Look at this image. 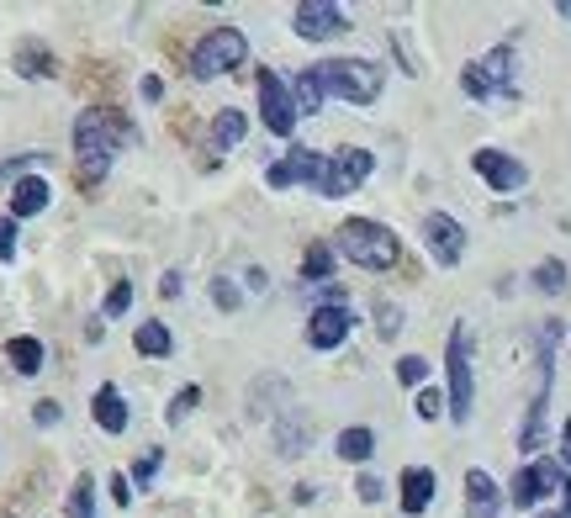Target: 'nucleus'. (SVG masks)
I'll return each mask as SVG.
<instances>
[{
  "label": "nucleus",
  "mask_w": 571,
  "mask_h": 518,
  "mask_svg": "<svg viewBox=\"0 0 571 518\" xmlns=\"http://www.w3.org/2000/svg\"><path fill=\"white\" fill-rule=\"evenodd\" d=\"M96 423H101L106 434H122L127 429V402H122L117 386H101V392H96Z\"/></svg>",
  "instance_id": "2eb2a0df"
},
{
  "label": "nucleus",
  "mask_w": 571,
  "mask_h": 518,
  "mask_svg": "<svg viewBox=\"0 0 571 518\" xmlns=\"http://www.w3.org/2000/svg\"><path fill=\"white\" fill-rule=\"evenodd\" d=\"M16 69H22V74H38V80L59 74V64H53V53H48L43 43H22V48H16Z\"/></svg>",
  "instance_id": "412c9836"
},
{
  "label": "nucleus",
  "mask_w": 571,
  "mask_h": 518,
  "mask_svg": "<svg viewBox=\"0 0 571 518\" xmlns=\"http://www.w3.org/2000/svg\"><path fill=\"white\" fill-rule=\"evenodd\" d=\"M482 69H487V80L497 85V96L508 101V96H513V85H508V74H513V48H508V43H503V48H492L487 59H482Z\"/></svg>",
  "instance_id": "aec40b11"
},
{
  "label": "nucleus",
  "mask_w": 571,
  "mask_h": 518,
  "mask_svg": "<svg viewBox=\"0 0 571 518\" xmlns=\"http://www.w3.org/2000/svg\"><path fill=\"white\" fill-rule=\"evenodd\" d=\"M127 307H133V286H127V281H117L112 291H106V307H101V312H106V318H122Z\"/></svg>",
  "instance_id": "cd10ccee"
},
{
  "label": "nucleus",
  "mask_w": 571,
  "mask_h": 518,
  "mask_svg": "<svg viewBox=\"0 0 571 518\" xmlns=\"http://www.w3.org/2000/svg\"><path fill=\"white\" fill-rule=\"evenodd\" d=\"M561 497H566V518H571V476H566V487H561Z\"/></svg>",
  "instance_id": "a19ab883"
},
{
  "label": "nucleus",
  "mask_w": 571,
  "mask_h": 518,
  "mask_svg": "<svg viewBox=\"0 0 571 518\" xmlns=\"http://www.w3.org/2000/svg\"><path fill=\"white\" fill-rule=\"evenodd\" d=\"M376 159L371 148H344V154H318V148H286V159H275L265 180L270 191H291V185H312L318 196H349L371 180Z\"/></svg>",
  "instance_id": "f257e3e1"
},
{
  "label": "nucleus",
  "mask_w": 571,
  "mask_h": 518,
  "mask_svg": "<svg viewBox=\"0 0 571 518\" xmlns=\"http://www.w3.org/2000/svg\"><path fill=\"white\" fill-rule=\"evenodd\" d=\"M260 117L275 138L297 133V101H291V85L275 69H260Z\"/></svg>",
  "instance_id": "0eeeda50"
},
{
  "label": "nucleus",
  "mask_w": 571,
  "mask_h": 518,
  "mask_svg": "<svg viewBox=\"0 0 571 518\" xmlns=\"http://www.w3.org/2000/svg\"><path fill=\"white\" fill-rule=\"evenodd\" d=\"M291 101H297V117L302 111H323V80H318V69H307L291 80Z\"/></svg>",
  "instance_id": "a211bd4d"
},
{
  "label": "nucleus",
  "mask_w": 571,
  "mask_h": 518,
  "mask_svg": "<svg viewBox=\"0 0 571 518\" xmlns=\"http://www.w3.org/2000/svg\"><path fill=\"white\" fill-rule=\"evenodd\" d=\"M471 164H476V175H482L492 191H503V196H513V191H524V185H529V170L513 154H503V148H476Z\"/></svg>",
  "instance_id": "6e6552de"
},
{
  "label": "nucleus",
  "mask_w": 571,
  "mask_h": 518,
  "mask_svg": "<svg viewBox=\"0 0 571 518\" xmlns=\"http://www.w3.org/2000/svg\"><path fill=\"white\" fill-rule=\"evenodd\" d=\"M445 370H450V418L455 423H471V397H476V381H471V333L460 328V323L450 328Z\"/></svg>",
  "instance_id": "423d86ee"
},
{
  "label": "nucleus",
  "mask_w": 571,
  "mask_h": 518,
  "mask_svg": "<svg viewBox=\"0 0 571 518\" xmlns=\"http://www.w3.org/2000/svg\"><path fill=\"white\" fill-rule=\"evenodd\" d=\"M291 27H297V37H307V43H328V37L349 32L344 11L328 6V0H302V6L291 11Z\"/></svg>",
  "instance_id": "1a4fd4ad"
},
{
  "label": "nucleus",
  "mask_w": 571,
  "mask_h": 518,
  "mask_svg": "<svg viewBox=\"0 0 571 518\" xmlns=\"http://www.w3.org/2000/svg\"><path fill=\"white\" fill-rule=\"evenodd\" d=\"M154 471H159V450H149V455L138 460V466H133V481H149Z\"/></svg>",
  "instance_id": "c9c22d12"
},
{
  "label": "nucleus",
  "mask_w": 571,
  "mask_h": 518,
  "mask_svg": "<svg viewBox=\"0 0 571 518\" xmlns=\"http://www.w3.org/2000/svg\"><path fill=\"white\" fill-rule=\"evenodd\" d=\"M561 439H566L561 450H566V460H571V418H566V429H561Z\"/></svg>",
  "instance_id": "ea45409f"
},
{
  "label": "nucleus",
  "mask_w": 571,
  "mask_h": 518,
  "mask_svg": "<svg viewBox=\"0 0 571 518\" xmlns=\"http://www.w3.org/2000/svg\"><path fill=\"white\" fill-rule=\"evenodd\" d=\"M164 96V80L159 74H149V80H143V101H159Z\"/></svg>",
  "instance_id": "58836bf2"
},
{
  "label": "nucleus",
  "mask_w": 571,
  "mask_h": 518,
  "mask_svg": "<svg viewBox=\"0 0 571 518\" xmlns=\"http://www.w3.org/2000/svg\"><path fill=\"white\" fill-rule=\"evenodd\" d=\"M334 450H339L344 460H371V455H376V434H371V429H344Z\"/></svg>",
  "instance_id": "5701e85b"
},
{
  "label": "nucleus",
  "mask_w": 571,
  "mask_h": 518,
  "mask_svg": "<svg viewBox=\"0 0 571 518\" xmlns=\"http://www.w3.org/2000/svg\"><path fill=\"white\" fill-rule=\"evenodd\" d=\"M561 16H571V0H561Z\"/></svg>",
  "instance_id": "79ce46f5"
},
{
  "label": "nucleus",
  "mask_w": 571,
  "mask_h": 518,
  "mask_svg": "<svg viewBox=\"0 0 571 518\" xmlns=\"http://www.w3.org/2000/svg\"><path fill=\"white\" fill-rule=\"evenodd\" d=\"M460 85H466V96H471V101H497V85L487 80V69H482V64H466Z\"/></svg>",
  "instance_id": "a878e982"
},
{
  "label": "nucleus",
  "mask_w": 571,
  "mask_h": 518,
  "mask_svg": "<svg viewBox=\"0 0 571 518\" xmlns=\"http://www.w3.org/2000/svg\"><path fill=\"white\" fill-rule=\"evenodd\" d=\"M339 254L355 259L360 270H392L397 259H402V244H397L392 228H381V222L349 217L344 228H339Z\"/></svg>",
  "instance_id": "7ed1b4c3"
},
{
  "label": "nucleus",
  "mask_w": 571,
  "mask_h": 518,
  "mask_svg": "<svg viewBox=\"0 0 571 518\" xmlns=\"http://www.w3.org/2000/svg\"><path fill=\"white\" fill-rule=\"evenodd\" d=\"M349 328H355V318H349V307L323 302V307L307 318V344H312V349H339V344L349 339Z\"/></svg>",
  "instance_id": "9b49d317"
},
{
  "label": "nucleus",
  "mask_w": 571,
  "mask_h": 518,
  "mask_svg": "<svg viewBox=\"0 0 571 518\" xmlns=\"http://www.w3.org/2000/svg\"><path fill=\"white\" fill-rule=\"evenodd\" d=\"M545 497V487H540V476H534V466H524L519 476H513V508H534Z\"/></svg>",
  "instance_id": "393cba45"
},
{
  "label": "nucleus",
  "mask_w": 571,
  "mask_h": 518,
  "mask_svg": "<svg viewBox=\"0 0 571 518\" xmlns=\"http://www.w3.org/2000/svg\"><path fill=\"white\" fill-rule=\"evenodd\" d=\"M117 159V117L106 106H90L75 117V175L80 185H101Z\"/></svg>",
  "instance_id": "f03ea898"
},
{
  "label": "nucleus",
  "mask_w": 571,
  "mask_h": 518,
  "mask_svg": "<svg viewBox=\"0 0 571 518\" xmlns=\"http://www.w3.org/2000/svg\"><path fill=\"white\" fill-rule=\"evenodd\" d=\"M43 207H48V180L27 175V180L11 185V217H38Z\"/></svg>",
  "instance_id": "4468645a"
},
{
  "label": "nucleus",
  "mask_w": 571,
  "mask_h": 518,
  "mask_svg": "<svg viewBox=\"0 0 571 518\" xmlns=\"http://www.w3.org/2000/svg\"><path fill=\"white\" fill-rule=\"evenodd\" d=\"M6 355H11V365L22 370V376H38V370H43V344H38V339H27V333L6 344Z\"/></svg>",
  "instance_id": "4be33fe9"
},
{
  "label": "nucleus",
  "mask_w": 571,
  "mask_h": 518,
  "mask_svg": "<svg viewBox=\"0 0 571 518\" xmlns=\"http://www.w3.org/2000/svg\"><path fill=\"white\" fill-rule=\"evenodd\" d=\"M312 69L323 80V96H339L349 106H371L381 96V64H371V59H328Z\"/></svg>",
  "instance_id": "20e7f679"
},
{
  "label": "nucleus",
  "mask_w": 571,
  "mask_h": 518,
  "mask_svg": "<svg viewBox=\"0 0 571 518\" xmlns=\"http://www.w3.org/2000/svg\"><path fill=\"white\" fill-rule=\"evenodd\" d=\"M112 503H117V508L133 503V487H127V476H112Z\"/></svg>",
  "instance_id": "e433bc0d"
},
{
  "label": "nucleus",
  "mask_w": 571,
  "mask_h": 518,
  "mask_svg": "<svg viewBox=\"0 0 571 518\" xmlns=\"http://www.w3.org/2000/svg\"><path fill=\"white\" fill-rule=\"evenodd\" d=\"M376 318H381V339H397V328H402V312L381 302V307H376Z\"/></svg>",
  "instance_id": "2f4dec72"
},
{
  "label": "nucleus",
  "mask_w": 571,
  "mask_h": 518,
  "mask_svg": "<svg viewBox=\"0 0 571 518\" xmlns=\"http://www.w3.org/2000/svg\"><path fill=\"white\" fill-rule=\"evenodd\" d=\"M423 244L439 265H460V254H466V228L450 217V212H429L423 217Z\"/></svg>",
  "instance_id": "9d476101"
},
{
  "label": "nucleus",
  "mask_w": 571,
  "mask_h": 518,
  "mask_svg": "<svg viewBox=\"0 0 571 518\" xmlns=\"http://www.w3.org/2000/svg\"><path fill=\"white\" fill-rule=\"evenodd\" d=\"M249 133V117L244 111H223V117L212 122V148H238Z\"/></svg>",
  "instance_id": "6ab92c4d"
},
{
  "label": "nucleus",
  "mask_w": 571,
  "mask_h": 518,
  "mask_svg": "<svg viewBox=\"0 0 571 518\" xmlns=\"http://www.w3.org/2000/svg\"><path fill=\"white\" fill-rule=\"evenodd\" d=\"M170 328H164L159 318H149V323H138V333H133V349H138V355H149V360H164V355H170Z\"/></svg>",
  "instance_id": "dca6fc26"
},
{
  "label": "nucleus",
  "mask_w": 571,
  "mask_h": 518,
  "mask_svg": "<svg viewBox=\"0 0 571 518\" xmlns=\"http://www.w3.org/2000/svg\"><path fill=\"white\" fill-rule=\"evenodd\" d=\"M32 418H38L43 429H53V423H59V407H53V402H38V413H32Z\"/></svg>",
  "instance_id": "4c0bfd02"
},
{
  "label": "nucleus",
  "mask_w": 571,
  "mask_h": 518,
  "mask_svg": "<svg viewBox=\"0 0 571 518\" xmlns=\"http://www.w3.org/2000/svg\"><path fill=\"white\" fill-rule=\"evenodd\" d=\"M355 492H360V503H381V481H376V476H360Z\"/></svg>",
  "instance_id": "72a5a7b5"
},
{
  "label": "nucleus",
  "mask_w": 571,
  "mask_h": 518,
  "mask_svg": "<svg viewBox=\"0 0 571 518\" xmlns=\"http://www.w3.org/2000/svg\"><path fill=\"white\" fill-rule=\"evenodd\" d=\"M534 286H540V291H561L566 286V265H561V259H545V265L534 270Z\"/></svg>",
  "instance_id": "bb28decb"
},
{
  "label": "nucleus",
  "mask_w": 571,
  "mask_h": 518,
  "mask_svg": "<svg viewBox=\"0 0 571 518\" xmlns=\"http://www.w3.org/2000/svg\"><path fill=\"white\" fill-rule=\"evenodd\" d=\"M196 402H201V386H180V392H175V402H170V423H180V418H186Z\"/></svg>",
  "instance_id": "c85d7f7f"
},
{
  "label": "nucleus",
  "mask_w": 571,
  "mask_h": 518,
  "mask_svg": "<svg viewBox=\"0 0 571 518\" xmlns=\"http://www.w3.org/2000/svg\"><path fill=\"white\" fill-rule=\"evenodd\" d=\"M64 513H69V518H96V481L80 476L75 492H69V503H64Z\"/></svg>",
  "instance_id": "b1692460"
},
{
  "label": "nucleus",
  "mask_w": 571,
  "mask_h": 518,
  "mask_svg": "<svg viewBox=\"0 0 571 518\" xmlns=\"http://www.w3.org/2000/svg\"><path fill=\"white\" fill-rule=\"evenodd\" d=\"M244 59H249L244 32H238V27H212V32L196 43V53H191V74H196V80H217V74L238 69Z\"/></svg>",
  "instance_id": "39448f33"
},
{
  "label": "nucleus",
  "mask_w": 571,
  "mask_h": 518,
  "mask_svg": "<svg viewBox=\"0 0 571 518\" xmlns=\"http://www.w3.org/2000/svg\"><path fill=\"white\" fill-rule=\"evenodd\" d=\"M445 407H450V402L439 397L434 386H423V392H418V418H439V413H445Z\"/></svg>",
  "instance_id": "7c9ffc66"
},
{
  "label": "nucleus",
  "mask_w": 571,
  "mask_h": 518,
  "mask_svg": "<svg viewBox=\"0 0 571 518\" xmlns=\"http://www.w3.org/2000/svg\"><path fill=\"white\" fill-rule=\"evenodd\" d=\"M423 376H429V365H423L418 355H408V360H397V381H402V386H418Z\"/></svg>",
  "instance_id": "c756f323"
},
{
  "label": "nucleus",
  "mask_w": 571,
  "mask_h": 518,
  "mask_svg": "<svg viewBox=\"0 0 571 518\" xmlns=\"http://www.w3.org/2000/svg\"><path fill=\"white\" fill-rule=\"evenodd\" d=\"M434 503V471L429 466H408L402 471V513L418 518V513H429Z\"/></svg>",
  "instance_id": "ddd939ff"
},
{
  "label": "nucleus",
  "mask_w": 571,
  "mask_h": 518,
  "mask_svg": "<svg viewBox=\"0 0 571 518\" xmlns=\"http://www.w3.org/2000/svg\"><path fill=\"white\" fill-rule=\"evenodd\" d=\"M16 254V217H0V259Z\"/></svg>",
  "instance_id": "473e14b6"
},
{
  "label": "nucleus",
  "mask_w": 571,
  "mask_h": 518,
  "mask_svg": "<svg viewBox=\"0 0 571 518\" xmlns=\"http://www.w3.org/2000/svg\"><path fill=\"white\" fill-rule=\"evenodd\" d=\"M212 296H217V307H238V291H233V281H212Z\"/></svg>",
  "instance_id": "f704fd0d"
},
{
  "label": "nucleus",
  "mask_w": 571,
  "mask_h": 518,
  "mask_svg": "<svg viewBox=\"0 0 571 518\" xmlns=\"http://www.w3.org/2000/svg\"><path fill=\"white\" fill-rule=\"evenodd\" d=\"M328 275H334V249H328L323 238H318V244H307V254H302V281L323 286Z\"/></svg>",
  "instance_id": "f3484780"
},
{
  "label": "nucleus",
  "mask_w": 571,
  "mask_h": 518,
  "mask_svg": "<svg viewBox=\"0 0 571 518\" xmlns=\"http://www.w3.org/2000/svg\"><path fill=\"white\" fill-rule=\"evenodd\" d=\"M503 508V492L487 471H466V518H497Z\"/></svg>",
  "instance_id": "f8f14e48"
}]
</instances>
